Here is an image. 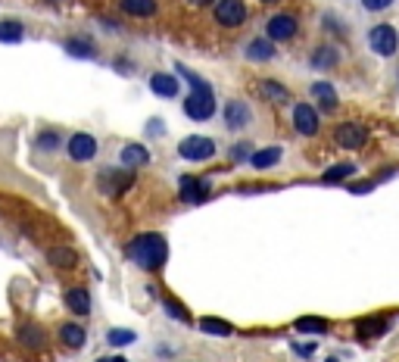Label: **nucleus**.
<instances>
[{
  "mask_svg": "<svg viewBox=\"0 0 399 362\" xmlns=\"http://www.w3.org/2000/svg\"><path fill=\"white\" fill-rule=\"evenodd\" d=\"M66 306L75 316H88L91 313V294H88V287H69V291H66Z\"/></svg>",
  "mask_w": 399,
  "mask_h": 362,
  "instance_id": "nucleus-21",
  "label": "nucleus"
},
{
  "mask_svg": "<svg viewBox=\"0 0 399 362\" xmlns=\"http://www.w3.org/2000/svg\"><path fill=\"white\" fill-rule=\"evenodd\" d=\"M47 263L53 266V269L69 272V269H75V266H78V253L72 247H50L47 250Z\"/></svg>",
  "mask_w": 399,
  "mask_h": 362,
  "instance_id": "nucleus-20",
  "label": "nucleus"
},
{
  "mask_svg": "<svg viewBox=\"0 0 399 362\" xmlns=\"http://www.w3.org/2000/svg\"><path fill=\"white\" fill-rule=\"evenodd\" d=\"M178 197L184 200V204H200V200L209 197V181L206 178H194V175H184L181 178V191Z\"/></svg>",
  "mask_w": 399,
  "mask_h": 362,
  "instance_id": "nucleus-12",
  "label": "nucleus"
},
{
  "mask_svg": "<svg viewBox=\"0 0 399 362\" xmlns=\"http://www.w3.org/2000/svg\"><path fill=\"white\" fill-rule=\"evenodd\" d=\"M119 163L125 166V169H141V166L150 163V150L144 147V144H125L119 154Z\"/></svg>",
  "mask_w": 399,
  "mask_h": 362,
  "instance_id": "nucleus-14",
  "label": "nucleus"
},
{
  "mask_svg": "<svg viewBox=\"0 0 399 362\" xmlns=\"http://www.w3.org/2000/svg\"><path fill=\"white\" fill-rule=\"evenodd\" d=\"M119 10L134 19H150V16H156L159 4L156 0H119Z\"/></svg>",
  "mask_w": 399,
  "mask_h": 362,
  "instance_id": "nucleus-17",
  "label": "nucleus"
},
{
  "mask_svg": "<svg viewBox=\"0 0 399 362\" xmlns=\"http://www.w3.org/2000/svg\"><path fill=\"white\" fill-rule=\"evenodd\" d=\"M213 16L222 28H241L246 23V6L243 0H215Z\"/></svg>",
  "mask_w": 399,
  "mask_h": 362,
  "instance_id": "nucleus-5",
  "label": "nucleus"
},
{
  "mask_svg": "<svg viewBox=\"0 0 399 362\" xmlns=\"http://www.w3.org/2000/svg\"><path fill=\"white\" fill-rule=\"evenodd\" d=\"M106 340H110L113 347H125V344H134V331H122V328H115L106 335Z\"/></svg>",
  "mask_w": 399,
  "mask_h": 362,
  "instance_id": "nucleus-33",
  "label": "nucleus"
},
{
  "mask_svg": "<svg viewBox=\"0 0 399 362\" xmlns=\"http://www.w3.org/2000/svg\"><path fill=\"white\" fill-rule=\"evenodd\" d=\"M231 156H234L237 163H243V159H250V156H253L250 144H234V147H231Z\"/></svg>",
  "mask_w": 399,
  "mask_h": 362,
  "instance_id": "nucleus-35",
  "label": "nucleus"
},
{
  "mask_svg": "<svg viewBox=\"0 0 399 362\" xmlns=\"http://www.w3.org/2000/svg\"><path fill=\"white\" fill-rule=\"evenodd\" d=\"M50 4H66V0H50Z\"/></svg>",
  "mask_w": 399,
  "mask_h": 362,
  "instance_id": "nucleus-39",
  "label": "nucleus"
},
{
  "mask_svg": "<svg viewBox=\"0 0 399 362\" xmlns=\"http://www.w3.org/2000/svg\"><path fill=\"white\" fill-rule=\"evenodd\" d=\"M274 41H268V38H253L250 44H246V60H253V63H268V60H274Z\"/></svg>",
  "mask_w": 399,
  "mask_h": 362,
  "instance_id": "nucleus-19",
  "label": "nucleus"
},
{
  "mask_svg": "<svg viewBox=\"0 0 399 362\" xmlns=\"http://www.w3.org/2000/svg\"><path fill=\"white\" fill-rule=\"evenodd\" d=\"M150 91L156 97H178L181 82H178V75H169V72H153L150 75Z\"/></svg>",
  "mask_w": 399,
  "mask_h": 362,
  "instance_id": "nucleus-13",
  "label": "nucleus"
},
{
  "mask_svg": "<svg viewBox=\"0 0 399 362\" xmlns=\"http://www.w3.org/2000/svg\"><path fill=\"white\" fill-rule=\"evenodd\" d=\"M66 150H69L72 163H91V159L97 156V137L88 135V132H75L69 137Z\"/></svg>",
  "mask_w": 399,
  "mask_h": 362,
  "instance_id": "nucleus-9",
  "label": "nucleus"
},
{
  "mask_svg": "<svg viewBox=\"0 0 399 362\" xmlns=\"http://www.w3.org/2000/svg\"><path fill=\"white\" fill-rule=\"evenodd\" d=\"M362 6H365L368 13H381V10H387V6H393V0H362Z\"/></svg>",
  "mask_w": 399,
  "mask_h": 362,
  "instance_id": "nucleus-34",
  "label": "nucleus"
},
{
  "mask_svg": "<svg viewBox=\"0 0 399 362\" xmlns=\"http://www.w3.org/2000/svg\"><path fill=\"white\" fill-rule=\"evenodd\" d=\"M262 4H278V0H262Z\"/></svg>",
  "mask_w": 399,
  "mask_h": 362,
  "instance_id": "nucleus-40",
  "label": "nucleus"
},
{
  "mask_svg": "<svg viewBox=\"0 0 399 362\" xmlns=\"http://www.w3.org/2000/svg\"><path fill=\"white\" fill-rule=\"evenodd\" d=\"M328 362H337V359H328Z\"/></svg>",
  "mask_w": 399,
  "mask_h": 362,
  "instance_id": "nucleus-42",
  "label": "nucleus"
},
{
  "mask_svg": "<svg viewBox=\"0 0 399 362\" xmlns=\"http://www.w3.org/2000/svg\"><path fill=\"white\" fill-rule=\"evenodd\" d=\"M312 100H315L324 113L337 110V91H334L331 82H315V85H312Z\"/></svg>",
  "mask_w": 399,
  "mask_h": 362,
  "instance_id": "nucleus-18",
  "label": "nucleus"
},
{
  "mask_svg": "<svg viewBox=\"0 0 399 362\" xmlns=\"http://www.w3.org/2000/svg\"><path fill=\"white\" fill-rule=\"evenodd\" d=\"M259 94H262L265 100H272V104H287L290 100V91L284 85L274 82V78H262V82H259Z\"/></svg>",
  "mask_w": 399,
  "mask_h": 362,
  "instance_id": "nucleus-23",
  "label": "nucleus"
},
{
  "mask_svg": "<svg viewBox=\"0 0 399 362\" xmlns=\"http://www.w3.org/2000/svg\"><path fill=\"white\" fill-rule=\"evenodd\" d=\"M63 47H66L69 56H82V60H91V56H97L94 44H91V41H84V38H69Z\"/></svg>",
  "mask_w": 399,
  "mask_h": 362,
  "instance_id": "nucleus-29",
  "label": "nucleus"
},
{
  "mask_svg": "<svg viewBox=\"0 0 399 362\" xmlns=\"http://www.w3.org/2000/svg\"><path fill=\"white\" fill-rule=\"evenodd\" d=\"M19 340H23L28 350H41L47 337H44V331L34 328V325H23V328H19Z\"/></svg>",
  "mask_w": 399,
  "mask_h": 362,
  "instance_id": "nucleus-28",
  "label": "nucleus"
},
{
  "mask_svg": "<svg viewBox=\"0 0 399 362\" xmlns=\"http://www.w3.org/2000/svg\"><path fill=\"white\" fill-rule=\"evenodd\" d=\"M191 6H209V4H215V0H187Z\"/></svg>",
  "mask_w": 399,
  "mask_h": 362,
  "instance_id": "nucleus-38",
  "label": "nucleus"
},
{
  "mask_svg": "<svg viewBox=\"0 0 399 362\" xmlns=\"http://www.w3.org/2000/svg\"><path fill=\"white\" fill-rule=\"evenodd\" d=\"M106 362H125V359H106Z\"/></svg>",
  "mask_w": 399,
  "mask_h": 362,
  "instance_id": "nucleus-41",
  "label": "nucleus"
},
{
  "mask_svg": "<svg viewBox=\"0 0 399 362\" xmlns=\"http://www.w3.org/2000/svg\"><path fill=\"white\" fill-rule=\"evenodd\" d=\"M163 306H165V313H169L172 318H178V322H191V316H187V309L181 306L178 300H172V297H169V300H163Z\"/></svg>",
  "mask_w": 399,
  "mask_h": 362,
  "instance_id": "nucleus-31",
  "label": "nucleus"
},
{
  "mask_svg": "<svg viewBox=\"0 0 399 362\" xmlns=\"http://www.w3.org/2000/svg\"><path fill=\"white\" fill-rule=\"evenodd\" d=\"M56 144H60V137H56L53 132H50V135H41V141H38V147H41V150H53V147H56Z\"/></svg>",
  "mask_w": 399,
  "mask_h": 362,
  "instance_id": "nucleus-36",
  "label": "nucleus"
},
{
  "mask_svg": "<svg viewBox=\"0 0 399 362\" xmlns=\"http://www.w3.org/2000/svg\"><path fill=\"white\" fill-rule=\"evenodd\" d=\"M296 32H300V23H296V16H290V13H274L272 19L265 23V38L268 41H293Z\"/></svg>",
  "mask_w": 399,
  "mask_h": 362,
  "instance_id": "nucleus-7",
  "label": "nucleus"
},
{
  "mask_svg": "<svg viewBox=\"0 0 399 362\" xmlns=\"http://www.w3.org/2000/svg\"><path fill=\"white\" fill-rule=\"evenodd\" d=\"M100 191L106 194V197H119V194H125L128 187L134 185V172L132 169H106V172H100Z\"/></svg>",
  "mask_w": 399,
  "mask_h": 362,
  "instance_id": "nucleus-6",
  "label": "nucleus"
},
{
  "mask_svg": "<svg viewBox=\"0 0 399 362\" xmlns=\"http://www.w3.org/2000/svg\"><path fill=\"white\" fill-rule=\"evenodd\" d=\"M178 75H184V78H187V85H191L194 91H203V88H209V82H206V78H200L197 72H191L187 66H178Z\"/></svg>",
  "mask_w": 399,
  "mask_h": 362,
  "instance_id": "nucleus-32",
  "label": "nucleus"
},
{
  "mask_svg": "<svg viewBox=\"0 0 399 362\" xmlns=\"http://www.w3.org/2000/svg\"><path fill=\"white\" fill-rule=\"evenodd\" d=\"M250 122H253V113L243 100H231V104L224 106V125H228L231 132H243Z\"/></svg>",
  "mask_w": 399,
  "mask_h": 362,
  "instance_id": "nucleus-11",
  "label": "nucleus"
},
{
  "mask_svg": "<svg viewBox=\"0 0 399 362\" xmlns=\"http://www.w3.org/2000/svg\"><path fill=\"white\" fill-rule=\"evenodd\" d=\"M293 353L296 356H303V359H309L312 353H315V344H293Z\"/></svg>",
  "mask_w": 399,
  "mask_h": 362,
  "instance_id": "nucleus-37",
  "label": "nucleus"
},
{
  "mask_svg": "<svg viewBox=\"0 0 399 362\" xmlns=\"http://www.w3.org/2000/svg\"><path fill=\"white\" fill-rule=\"evenodd\" d=\"M368 47H372L377 56H396V50H399V32H396L393 25H387V23L374 25L372 32H368Z\"/></svg>",
  "mask_w": 399,
  "mask_h": 362,
  "instance_id": "nucleus-3",
  "label": "nucleus"
},
{
  "mask_svg": "<svg viewBox=\"0 0 399 362\" xmlns=\"http://www.w3.org/2000/svg\"><path fill=\"white\" fill-rule=\"evenodd\" d=\"M281 154H284L281 147H262L250 156V163H253V169H272V166L281 163Z\"/></svg>",
  "mask_w": 399,
  "mask_h": 362,
  "instance_id": "nucleus-24",
  "label": "nucleus"
},
{
  "mask_svg": "<svg viewBox=\"0 0 399 362\" xmlns=\"http://www.w3.org/2000/svg\"><path fill=\"white\" fill-rule=\"evenodd\" d=\"M23 38H25V25L19 19H4L0 23V41L4 44H19Z\"/></svg>",
  "mask_w": 399,
  "mask_h": 362,
  "instance_id": "nucleus-25",
  "label": "nucleus"
},
{
  "mask_svg": "<svg viewBox=\"0 0 399 362\" xmlns=\"http://www.w3.org/2000/svg\"><path fill=\"white\" fill-rule=\"evenodd\" d=\"M178 156L187 159V163H206V159L215 156V141L213 137H200V135H191L178 144Z\"/></svg>",
  "mask_w": 399,
  "mask_h": 362,
  "instance_id": "nucleus-2",
  "label": "nucleus"
},
{
  "mask_svg": "<svg viewBox=\"0 0 399 362\" xmlns=\"http://www.w3.org/2000/svg\"><path fill=\"white\" fill-rule=\"evenodd\" d=\"M60 340L69 350H78V347H84V340H88V331L75 322H66V325H60Z\"/></svg>",
  "mask_w": 399,
  "mask_h": 362,
  "instance_id": "nucleus-22",
  "label": "nucleus"
},
{
  "mask_svg": "<svg viewBox=\"0 0 399 362\" xmlns=\"http://www.w3.org/2000/svg\"><path fill=\"white\" fill-rule=\"evenodd\" d=\"M353 172H355V166H353V163H340V166H331V169L322 175V181H324V185H334V181L350 178Z\"/></svg>",
  "mask_w": 399,
  "mask_h": 362,
  "instance_id": "nucleus-30",
  "label": "nucleus"
},
{
  "mask_svg": "<svg viewBox=\"0 0 399 362\" xmlns=\"http://www.w3.org/2000/svg\"><path fill=\"white\" fill-rule=\"evenodd\" d=\"M200 331H206V335H213V337H228V335H234V325L222 322V318H215V316H206V318H200Z\"/></svg>",
  "mask_w": 399,
  "mask_h": 362,
  "instance_id": "nucleus-26",
  "label": "nucleus"
},
{
  "mask_svg": "<svg viewBox=\"0 0 399 362\" xmlns=\"http://www.w3.org/2000/svg\"><path fill=\"white\" fill-rule=\"evenodd\" d=\"M337 63H340V54H337V47H331V44L315 47L312 50V56H309V66L318 69V72H328V69L337 66Z\"/></svg>",
  "mask_w": 399,
  "mask_h": 362,
  "instance_id": "nucleus-15",
  "label": "nucleus"
},
{
  "mask_svg": "<svg viewBox=\"0 0 399 362\" xmlns=\"http://www.w3.org/2000/svg\"><path fill=\"white\" fill-rule=\"evenodd\" d=\"M355 331L359 337H381L390 331V318L387 316H368V318H359L355 322Z\"/></svg>",
  "mask_w": 399,
  "mask_h": 362,
  "instance_id": "nucleus-16",
  "label": "nucleus"
},
{
  "mask_svg": "<svg viewBox=\"0 0 399 362\" xmlns=\"http://www.w3.org/2000/svg\"><path fill=\"white\" fill-rule=\"evenodd\" d=\"M296 331H303V335H324V331L331 328L324 318H318V316H303V318H296V325H293Z\"/></svg>",
  "mask_w": 399,
  "mask_h": 362,
  "instance_id": "nucleus-27",
  "label": "nucleus"
},
{
  "mask_svg": "<svg viewBox=\"0 0 399 362\" xmlns=\"http://www.w3.org/2000/svg\"><path fill=\"white\" fill-rule=\"evenodd\" d=\"M125 256L132 259L134 266H141V269L153 272L159 266L169 259V244H165L163 235H156V231H147V235H137L134 241L125 244Z\"/></svg>",
  "mask_w": 399,
  "mask_h": 362,
  "instance_id": "nucleus-1",
  "label": "nucleus"
},
{
  "mask_svg": "<svg viewBox=\"0 0 399 362\" xmlns=\"http://www.w3.org/2000/svg\"><path fill=\"white\" fill-rule=\"evenodd\" d=\"M334 141L343 150H359V147H365V141H368V128L359 125V122H343V125L334 128Z\"/></svg>",
  "mask_w": 399,
  "mask_h": 362,
  "instance_id": "nucleus-8",
  "label": "nucleus"
},
{
  "mask_svg": "<svg viewBox=\"0 0 399 362\" xmlns=\"http://www.w3.org/2000/svg\"><path fill=\"white\" fill-rule=\"evenodd\" d=\"M184 113L187 119L194 122H206L215 116V97H213V88H203V91H191V97L184 100Z\"/></svg>",
  "mask_w": 399,
  "mask_h": 362,
  "instance_id": "nucleus-4",
  "label": "nucleus"
},
{
  "mask_svg": "<svg viewBox=\"0 0 399 362\" xmlns=\"http://www.w3.org/2000/svg\"><path fill=\"white\" fill-rule=\"evenodd\" d=\"M318 125H322V122H318V110L312 104H296L293 106V128L303 137H315Z\"/></svg>",
  "mask_w": 399,
  "mask_h": 362,
  "instance_id": "nucleus-10",
  "label": "nucleus"
}]
</instances>
